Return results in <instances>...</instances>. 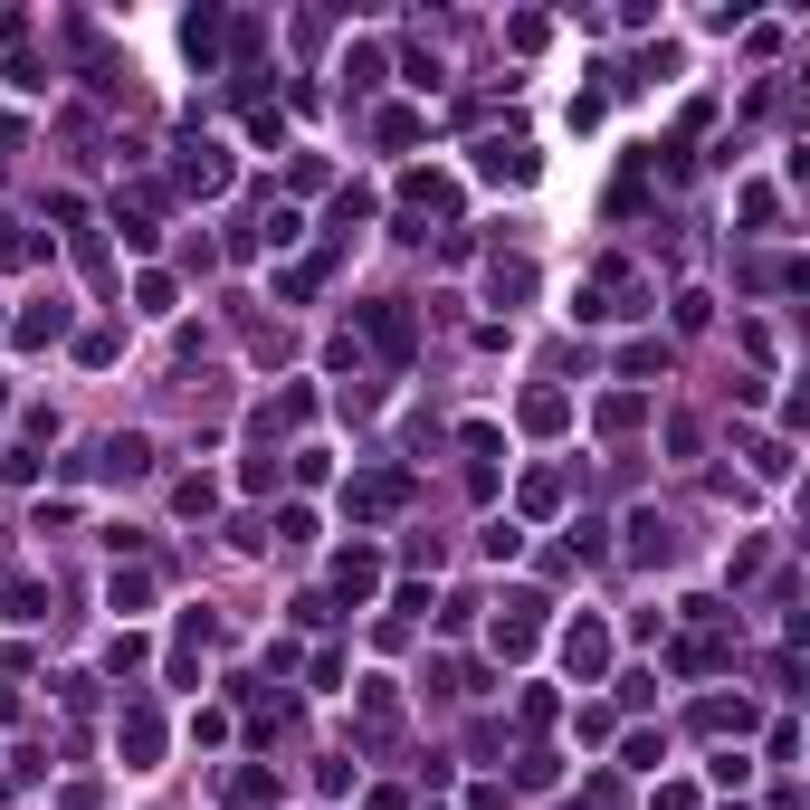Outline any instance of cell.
<instances>
[{
    "instance_id": "cell-12",
    "label": "cell",
    "mask_w": 810,
    "mask_h": 810,
    "mask_svg": "<svg viewBox=\"0 0 810 810\" xmlns=\"http://www.w3.org/2000/svg\"><path fill=\"white\" fill-rule=\"evenodd\" d=\"M391 725H401V696H391V687H381V677H372V687H362V735H391Z\"/></svg>"
},
{
    "instance_id": "cell-17",
    "label": "cell",
    "mask_w": 810,
    "mask_h": 810,
    "mask_svg": "<svg viewBox=\"0 0 810 810\" xmlns=\"http://www.w3.org/2000/svg\"><path fill=\"white\" fill-rule=\"evenodd\" d=\"M267 791H277V782H267L258 762H248V772H238V782H229V810H267Z\"/></svg>"
},
{
    "instance_id": "cell-20",
    "label": "cell",
    "mask_w": 810,
    "mask_h": 810,
    "mask_svg": "<svg viewBox=\"0 0 810 810\" xmlns=\"http://www.w3.org/2000/svg\"><path fill=\"white\" fill-rule=\"evenodd\" d=\"M563 505V476H524V515H553Z\"/></svg>"
},
{
    "instance_id": "cell-22",
    "label": "cell",
    "mask_w": 810,
    "mask_h": 810,
    "mask_svg": "<svg viewBox=\"0 0 810 810\" xmlns=\"http://www.w3.org/2000/svg\"><path fill=\"white\" fill-rule=\"evenodd\" d=\"M153 601V572H115V611H143Z\"/></svg>"
},
{
    "instance_id": "cell-7",
    "label": "cell",
    "mask_w": 810,
    "mask_h": 810,
    "mask_svg": "<svg viewBox=\"0 0 810 810\" xmlns=\"http://www.w3.org/2000/svg\"><path fill=\"white\" fill-rule=\"evenodd\" d=\"M182 182L191 191H229V153H219V143H182Z\"/></svg>"
},
{
    "instance_id": "cell-13",
    "label": "cell",
    "mask_w": 810,
    "mask_h": 810,
    "mask_svg": "<svg viewBox=\"0 0 810 810\" xmlns=\"http://www.w3.org/2000/svg\"><path fill=\"white\" fill-rule=\"evenodd\" d=\"M362 325H372V344H381V353H391V362L410 353V315H401V306H372V315H362Z\"/></svg>"
},
{
    "instance_id": "cell-8",
    "label": "cell",
    "mask_w": 810,
    "mask_h": 810,
    "mask_svg": "<svg viewBox=\"0 0 810 810\" xmlns=\"http://www.w3.org/2000/svg\"><path fill=\"white\" fill-rule=\"evenodd\" d=\"M153 753H163V715H153V706H134V715H124V762L143 772Z\"/></svg>"
},
{
    "instance_id": "cell-14",
    "label": "cell",
    "mask_w": 810,
    "mask_h": 810,
    "mask_svg": "<svg viewBox=\"0 0 810 810\" xmlns=\"http://www.w3.org/2000/svg\"><path fill=\"white\" fill-rule=\"evenodd\" d=\"M95 458H105V476H143L153 468V439H105Z\"/></svg>"
},
{
    "instance_id": "cell-19",
    "label": "cell",
    "mask_w": 810,
    "mask_h": 810,
    "mask_svg": "<svg viewBox=\"0 0 810 810\" xmlns=\"http://www.w3.org/2000/svg\"><path fill=\"white\" fill-rule=\"evenodd\" d=\"M524 429H563V391H524Z\"/></svg>"
},
{
    "instance_id": "cell-1",
    "label": "cell",
    "mask_w": 810,
    "mask_h": 810,
    "mask_svg": "<svg viewBox=\"0 0 810 810\" xmlns=\"http://www.w3.org/2000/svg\"><path fill=\"white\" fill-rule=\"evenodd\" d=\"M344 505H353V515H401V505H410V476L401 468H372V476H353V496H344Z\"/></svg>"
},
{
    "instance_id": "cell-4",
    "label": "cell",
    "mask_w": 810,
    "mask_h": 810,
    "mask_svg": "<svg viewBox=\"0 0 810 810\" xmlns=\"http://www.w3.org/2000/svg\"><path fill=\"white\" fill-rule=\"evenodd\" d=\"M563 667L572 677H601V667H611V629H601V619H572L563 629Z\"/></svg>"
},
{
    "instance_id": "cell-5",
    "label": "cell",
    "mask_w": 810,
    "mask_h": 810,
    "mask_svg": "<svg viewBox=\"0 0 810 810\" xmlns=\"http://www.w3.org/2000/svg\"><path fill=\"white\" fill-rule=\"evenodd\" d=\"M334 592H344V601H372V592H381V553H372V544L334 553Z\"/></svg>"
},
{
    "instance_id": "cell-6",
    "label": "cell",
    "mask_w": 810,
    "mask_h": 810,
    "mask_svg": "<svg viewBox=\"0 0 810 810\" xmlns=\"http://www.w3.org/2000/svg\"><path fill=\"white\" fill-rule=\"evenodd\" d=\"M401 201H410V219H449V211H458V182H439V172H410Z\"/></svg>"
},
{
    "instance_id": "cell-2",
    "label": "cell",
    "mask_w": 810,
    "mask_h": 810,
    "mask_svg": "<svg viewBox=\"0 0 810 810\" xmlns=\"http://www.w3.org/2000/svg\"><path fill=\"white\" fill-rule=\"evenodd\" d=\"M582 315H592V325H611V315H639V277H629V267H601V286L582 296Z\"/></svg>"
},
{
    "instance_id": "cell-3",
    "label": "cell",
    "mask_w": 810,
    "mask_h": 810,
    "mask_svg": "<svg viewBox=\"0 0 810 810\" xmlns=\"http://www.w3.org/2000/svg\"><path fill=\"white\" fill-rule=\"evenodd\" d=\"M476 172H486V182H534V153H524V134H486V143H476Z\"/></svg>"
},
{
    "instance_id": "cell-10",
    "label": "cell",
    "mask_w": 810,
    "mask_h": 810,
    "mask_svg": "<svg viewBox=\"0 0 810 810\" xmlns=\"http://www.w3.org/2000/svg\"><path fill=\"white\" fill-rule=\"evenodd\" d=\"M629 553H639V563H667V553H677L667 515H629Z\"/></svg>"
},
{
    "instance_id": "cell-15",
    "label": "cell",
    "mask_w": 810,
    "mask_h": 810,
    "mask_svg": "<svg viewBox=\"0 0 810 810\" xmlns=\"http://www.w3.org/2000/svg\"><path fill=\"white\" fill-rule=\"evenodd\" d=\"M182 48H191V58H201V68H211V58H219V20H211V10H191V20H182Z\"/></svg>"
},
{
    "instance_id": "cell-9",
    "label": "cell",
    "mask_w": 810,
    "mask_h": 810,
    "mask_svg": "<svg viewBox=\"0 0 810 810\" xmlns=\"http://www.w3.org/2000/svg\"><path fill=\"white\" fill-rule=\"evenodd\" d=\"M496 648H505V658L534 648V601H505V611H496Z\"/></svg>"
},
{
    "instance_id": "cell-18",
    "label": "cell",
    "mask_w": 810,
    "mask_h": 810,
    "mask_svg": "<svg viewBox=\"0 0 810 810\" xmlns=\"http://www.w3.org/2000/svg\"><path fill=\"white\" fill-rule=\"evenodd\" d=\"M172 505H182V515H211L219 486H211V476H182V486H172Z\"/></svg>"
},
{
    "instance_id": "cell-11",
    "label": "cell",
    "mask_w": 810,
    "mask_h": 810,
    "mask_svg": "<svg viewBox=\"0 0 810 810\" xmlns=\"http://www.w3.org/2000/svg\"><path fill=\"white\" fill-rule=\"evenodd\" d=\"M696 725H706V735H744V725H753V706H744V696H706V706H696Z\"/></svg>"
},
{
    "instance_id": "cell-16",
    "label": "cell",
    "mask_w": 810,
    "mask_h": 810,
    "mask_svg": "<svg viewBox=\"0 0 810 810\" xmlns=\"http://www.w3.org/2000/svg\"><path fill=\"white\" fill-rule=\"evenodd\" d=\"M58 334H68V306H29L20 315V344H58Z\"/></svg>"
},
{
    "instance_id": "cell-23",
    "label": "cell",
    "mask_w": 810,
    "mask_h": 810,
    "mask_svg": "<svg viewBox=\"0 0 810 810\" xmlns=\"http://www.w3.org/2000/svg\"><path fill=\"white\" fill-rule=\"evenodd\" d=\"M0 267H29V229L20 219H0Z\"/></svg>"
},
{
    "instance_id": "cell-21",
    "label": "cell",
    "mask_w": 810,
    "mask_h": 810,
    "mask_svg": "<svg viewBox=\"0 0 810 810\" xmlns=\"http://www.w3.org/2000/svg\"><path fill=\"white\" fill-rule=\"evenodd\" d=\"M601 429H639V391H611V401H601Z\"/></svg>"
}]
</instances>
